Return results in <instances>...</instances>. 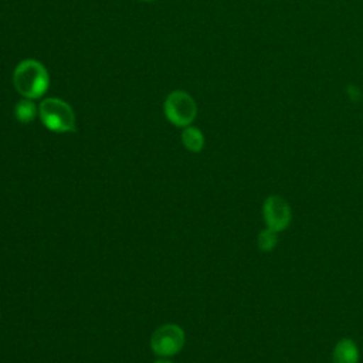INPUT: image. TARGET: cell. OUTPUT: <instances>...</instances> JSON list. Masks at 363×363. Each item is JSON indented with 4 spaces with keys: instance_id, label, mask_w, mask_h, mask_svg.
<instances>
[{
    "instance_id": "obj_11",
    "label": "cell",
    "mask_w": 363,
    "mask_h": 363,
    "mask_svg": "<svg viewBox=\"0 0 363 363\" xmlns=\"http://www.w3.org/2000/svg\"><path fill=\"white\" fill-rule=\"evenodd\" d=\"M143 1H155V0H143Z\"/></svg>"
},
{
    "instance_id": "obj_5",
    "label": "cell",
    "mask_w": 363,
    "mask_h": 363,
    "mask_svg": "<svg viewBox=\"0 0 363 363\" xmlns=\"http://www.w3.org/2000/svg\"><path fill=\"white\" fill-rule=\"evenodd\" d=\"M184 339V332L180 326L167 323L153 332L150 339V347L157 356H173L183 349Z\"/></svg>"
},
{
    "instance_id": "obj_7",
    "label": "cell",
    "mask_w": 363,
    "mask_h": 363,
    "mask_svg": "<svg viewBox=\"0 0 363 363\" xmlns=\"http://www.w3.org/2000/svg\"><path fill=\"white\" fill-rule=\"evenodd\" d=\"M182 142L184 147L193 153H197L204 147V136L201 130L194 126H186L182 133Z\"/></svg>"
},
{
    "instance_id": "obj_1",
    "label": "cell",
    "mask_w": 363,
    "mask_h": 363,
    "mask_svg": "<svg viewBox=\"0 0 363 363\" xmlns=\"http://www.w3.org/2000/svg\"><path fill=\"white\" fill-rule=\"evenodd\" d=\"M13 84L18 94L28 99L43 96L50 86V77L45 67L35 60L21 61L13 72Z\"/></svg>"
},
{
    "instance_id": "obj_3",
    "label": "cell",
    "mask_w": 363,
    "mask_h": 363,
    "mask_svg": "<svg viewBox=\"0 0 363 363\" xmlns=\"http://www.w3.org/2000/svg\"><path fill=\"white\" fill-rule=\"evenodd\" d=\"M164 115L173 125L186 128L196 119L197 105L189 94L173 91L164 101Z\"/></svg>"
},
{
    "instance_id": "obj_9",
    "label": "cell",
    "mask_w": 363,
    "mask_h": 363,
    "mask_svg": "<svg viewBox=\"0 0 363 363\" xmlns=\"http://www.w3.org/2000/svg\"><path fill=\"white\" fill-rule=\"evenodd\" d=\"M35 115H37V106L28 98L27 99H21L14 106V116L21 123L31 122L35 118Z\"/></svg>"
},
{
    "instance_id": "obj_4",
    "label": "cell",
    "mask_w": 363,
    "mask_h": 363,
    "mask_svg": "<svg viewBox=\"0 0 363 363\" xmlns=\"http://www.w3.org/2000/svg\"><path fill=\"white\" fill-rule=\"evenodd\" d=\"M261 214L265 227L274 230L278 234L285 231L292 221V208L289 203L279 194H269L264 199Z\"/></svg>"
},
{
    "instance_id": "obj_2",
    "label": "cell",
    "mask_w": 363,
    "mask_h": 363,
    "mask_svg": "<svg viewBox=\"0 0 363 363\" xmlns=\"http://www.w3.org/2000/svg\"><path fill=\"white\" fill-rule=\"evenodd\" d=\"M40 119L43 125L52 132L75 130V115L72 108L60 98H47L40 104Z\"/></svg>"
},
{
    "instance_id": "obj_8",
    "label": "cell",
    "mask_w": 363,
    "mask_h": 363,
    "mask_svg": "<svg viewBox=\"0 0 363 363\" xmlns=\"http://www.w3.org/2000/svg\"><path fill=\"white\" fill-rule=\"evenodd\" d=\"M278 245V233L265 227L257 235V247L262 252H271Z\"/></svg>"
},
{
    "instance_id": "obj_10",
    "label": "cell",
    "mask_w": 363,
    "mask_h": 363,
    "mask_svg": "<svg viewBox=\"0 0 363 363\" xmlns=\"http://www.w3.org/2000/svg\"><path fill=\"white\" fill-rule=\"evenodd\" d=\"M155 363H172L170 360H166V359H159V360H156Z\"/></svg>"
},
{
    "instance_id": "obj_6",
    "label": "cell",
    "mask_w": 363,
    "mask_h": 363,
    "mask_svg": "<svg viewBox=\"0 0 363 363\" xmlns=\"http://www.w3.org/2000/svg\"><path fill=\"white\" fill-rule=\"evenodd\" d=\"M360 349L352 337H342L332 349V363H359Z\"/></svg>"
}]
</instances>
